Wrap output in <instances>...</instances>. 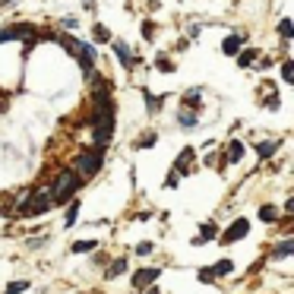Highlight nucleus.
Wrapping results in <instances>:
<instances>
[{
	"instance_id": "obj_1",
	"label": "nucleus",
	"mask_w": 294,
	"mask_h": 294,
	"mask_svg": "<svg viewBox=\"0 0 294 294\" xmlns=\"http://www.w3.org/2000/svg\"><path fill=\"white\" fill-rule=\"evenodd\" d=\"M82 187V180H79V174L76 171H64L60 177H57V183H54V193H51V203H67V199L73 196Z\"/></svg>"
},
{
	"instance_id": "obj_2",
	"label": "nucleus",
	"mask_w": 294,
	"mask_h": 294,
	"mask_svg": "<svg viewBox=\"0 0 294 294\" xmlns=\"http://www.w3.org/2000/svg\"><path fill=\"white\" fill-rule=\"evenodd\" d=\"M64 48L76 54L79 64H82V70H89L92 64H95V48H92V45H82V41H76V38H64Z\"/></svg>"
},
{
	"instance_id": "obj_3",
	"label": "nucleus",
	"mask_w": 294,
	"mask_h": 294,
	"mask_svg": "<svg viewBox=\"0 0 294 294\" xmlns=\"http://www.w3.org/2000/svg\"><path fill=\"white\" fill-rule=\"evenodd\" d=\"M48 209H51V193L41 190V193H32V196L26 199V209H23V212H26V215H38V212H48Z\"/></svg>"
},
{
	"instance_id": "obj_4",
	"label": "nucleus",
	"mask_w": 294,
	"mask_h": 294,
	"mask_svg": "<svg viewBox=\"0 0 294 294\" xmlns=\"http://www.w3.org/2000/svg\"><path fill=\"white\" fill-rule=\"evenodd\" d=\"M101 168V149H92L79 155V174H95Z\"/></svg>"
},
{
	"instance_id": "obj_5",
	"label": "nucleus",
	"mask_w": 294,
	"mask_h": 294,
	"mask_svg": "<svg viewBox=\"0 0 294 294\" xmlns=\"http://www.w3.org/2000/svg\"><path fill=\"white\" fill-rule=\"evenodd\" d=\"M247 231H250V222H247V218H237V222L228 228L225 241H228V244H231V241H241V237H247Z\"/></svg>"
},
{
	"instance_id": "obj_6",
	"label": "nucleus",
	"mask_w": 294,
	"mask_h": 294,
	"mask_svg": "<svg viewBox=\"0 0 294 294\" xmlns=\"http://www.w3.org/2000/svg\"><path fill=\"white\" fill-rule=\"evenodd\" d=\"M152 279H158V269H139L133 275V285L136 288H145V285H152Z\"/></svg>"
},
{
	"instance_id": "obj_7",
	"label": "nucleus",
	"mask_w": 294,
	"mask_h": 294,
	"mask_svg": "<svg viewBox=\"0 0 294 294\" xmlns=\"http://www.w3.org/2000/svg\"><path fill=\"white\" fill-rule=\"evenodd\" d=\"M114 54H117V60L123 67H133V57H130V48H127L123 41H114Z\"/></svg>"
},
{
	"instance_id": "obj_8",
	"label": "nucleus",
	"mask_w": 294,
	"mask_h": 294,
	"mask_svg": "<svg viewBox=\"0 0 294 294\" xmlns=\"http://www.w3.org/2000/svg\"><path fill=\"white\" fill-rule=\"evenodd\" d=\"M241 155H244V142H231V149H228V161H241Z\"/></svg>"
},
{
	"instance_id": "obj_9",
	"label": "nucleus",
	"mask_w": 294,
	"mask_h": 294,
	"mask_svg": "<svg viewBox=\"0 0 294 294\" xmlns=\"http://www.w3.org/2000/svg\"><path fill=\"white\" fill-rule=\"evenodd\" d=\"M241 51V35H231V38H225V54H237Z\"/></svg>"
},
{
	"instance_id": "obj_10",
	"label": "nucleus",
	"mask_w": 294,
	"mask_h": 294,
	"mask_svg": "<svg viewBox=\"0 0 294 294\" xmlns=\"http://www.w3.org/2000/svg\"><path fill=\"white\" fill-rule=\"evenodd\" d=\"M89 250H95V241H76L73 244V253H89Z\"/></svg>"
},
{
	"instance_id": "obj_11",
	"label": "nucleus",
	"mask_w": 294,
	"mask_h": 294,
	"mask_svg": "<svg viewBox=\"0 0 294 294\" xmlns=\"http://www.w3.org/2000/svg\"><path fill=\"white\" fill-rule=\"evenodd\" d=\"M294 250V241H285V244H279V247H275V256H279V260H285V256Z\"/></svg>"
},
{
	"instance_id": "obj_12",
	"label": "nucleus",
	"mask_w": 294,
	"mask_h": 294,
	"mask_svg": "<svg viewBox=\"0 0 294 294\" xmlns=\"http://www.w3.org/2000/svg\"><path fill=\"white\" fill-rule=\"evenodd\" d=\"M256 54H260V51H244L241 57H237V64H241V67H250V64L256 60Z\"/></svg>"
},
{
	"instance_id": "obj_13",
	"label": "nucleus",
	"mask_w": 294,
	"mask_h": 294,
	"mask_svg": "<svg viewBox=\"0 0 294 294\" xmlns=\"http://www.w3.org/2000/svg\"><path fill=\"white\" fill-rule=\"evenodd\" d=\"M260 218H263V222H275V218H279V212H275L272 206H263V209H260Z\"/></svg>"
},
{
	"instance_id": "obj_14",
	"label": "nucleus",
	"mask_w": 294,
	"mask_h": 294,
	"mask_svg": "<svg viewBox=\"0 0 294 294\" xmlns=\"http://www.w3.org/2000/svg\"><path fill=\"white\" fill-rule=\"evenodd\" d=\"M180 127H196V114H190V111H180Z\"/></svg>"
},
{
	"instance_id": "obj_15",
	"label": "nucleus",
	"mask_w": 294,
	"mask_h": 294,
	"mask_svg": "<svg viewBox=\"0 0 294 294\" xmlns=\"http://www.w3.org/2000/svg\"><path fill=\"white\" fill-rule=\"evenodd\" d=\"M228 272H231V263H228V260H222V263L212 266V275H228Z\"/></svg>"
},
{
	"instance_id": "obj_16",
	"label": "nucleus",
	"mask_w": 294,
	"mask_h": 294,
	"mask_svg": "<svg viewBox=\"0 0 294 294\" xmlns=\"http://www.w3.org/2000/svg\"><path fill=\"white\" fill-rule=\"evenodd\" d=\"M279 35H282V38H291V35H294V26H291V19H282V26H279Z\"/></svg>"
},
{
	"instance_id": "obj_17",
	"label": "nucleus",
	"mask_w": 294,
	"mask_h": 294,
	"mask_svg": "<svg viewBox=\"0 0 294 294\" xmlns=\"http://www.w3.org/2000/svg\"><path fill=\"white\" fill-rule=\"evenodd\" d=\"M256 152H260L263 158H269V155L275 152V142H260V145H256Z\"/></svg>"
},
{
	"instance_id": "obj_18",
	"label": "nucleus",
	"mask_w": 294,
	"mask_h": 294,
	"mask_svg": "<svg viewBox=\"0 0 294 294\" xmlns=\"http://www.w3.org/2000/svg\"><path fill=\"white\" fill-rule=\"evenodd\" d=\"M76 215H79V203H70V209H67V225L76 222Z\"/></svg>"
},
{
	"instance_id": "obj_19",
	"label": "nucleus",
	"mask_w": 294,
	"mask_h": 294,
	"mask_svg": "<svg viewBox=\"0 0 294 294\" xmlns=\"http://www.w3.org/2000/svg\"><path fill=\"white\" fill-rule=\"evenodd\" d=\"M291 73H294V67H291V60H285V64H282V79H285V82H294Z\"/></svg>"
},
{
	"instance_id": "obj_20",
	"label": "nucleus",
	"mask_w": 294,
	"mask_h": 294,
	"mask_svg": "<svg viewBox=\"0 0 294 294\" xmlns=\"http://www.w3.org/2000/svg\"><path fill=\"white\" fill-rule=\"evenodd\" d=\"M29 288V282H13L10 288H7V294H16V291H26Z\"/></svg>"
},
{
	"instance_id": "obj_21",
	"label": "nucleus",
	"mask_w": 294,
	"mask_h": 294,
	"mask_svg": "<svg viewBox=\"0 0 294 294\" xmlns=\"http://www.w3.org/2000/svg\"><path fill=\"white\" fill-rule=\"evenodd\" d=\"M95 38H98V41H108L111 35H108V29H104V26H95Z\"/></svg>"
},
{
	"instance_id": "obj_22",
	"label": "nucleus",
	"mask_w": 294,
	"mask_h": 294,
	"mask_svg": "<svg viewBox=\"0 0 294 294\" xmlns=\"http://www.w3.org/2000/svg\"><path fill=\"white\" fill-rule=\"evenodd\" d=\"M127 269V263L123 260H117V263H111V275H117V272H123Z\"/></svg>"
},
{
	"instance_id": "obj_23",
	"label": "nucleus",
	"mask_w": 294,
	"mask_h": 294,
	"mask_svg": "<svg viewBox=\"0 0 294 294\" xmlns=\"http://www.w3.org/2000/svg\"><path fill=\"white\" fill-rule=\"evenodd\" d=\"M152 29H155V26H152V23H145V26H142V35H145V38H152V35H155V32H152Z\"/></svg>"
},
{
	"instance_id": "obj_24",
	"label": "nucleus",
	"mask_w": 294,
	"mask_h": 294,
	"mask_svg": "<svg viewBox=\"0 0 294 294\" xmlns=\"http://www.w3.org/2000/svg\"><path fill=\"white\" fill-rule=\"evenodd\" d=\"M82 4H86V7H92V4H95V0H82Z\"/></svg>"
},
{
	"instance_id": "obj_25",
	"label": "nucleus",
	"mask_w": 294,
	"mask_h": 294,
	"mask_svg": "<svg viewBox=\"0 0 294 294\" xmlns=\"http://www.w3.org/2000/svg\"><path fill=\"white\" fill-rule=\"evenodd\" d=\"M149 294H158V288H149Z\"/></svg>"
}]
</instances>
